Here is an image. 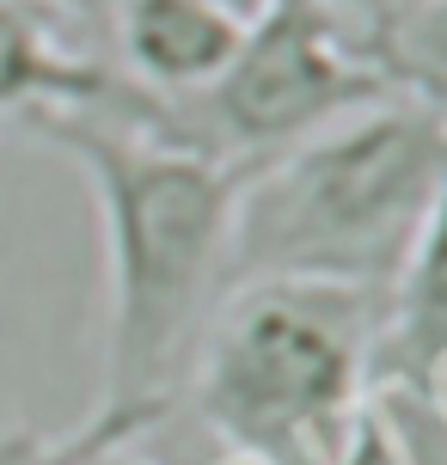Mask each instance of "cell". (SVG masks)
I'll list each match as a JSON object with an SVG mask.
<instances>
[{
  "label": "cell",
  "instance_id": "277c9868",
  "mask_svg": "<svg viewBox=\"0 0 447 465\" xmlns=\"http://www.w3.org/2000/svg\"><path fill=\"white\" fill-rule=\"evenodd\" d=\"M386 93L368 49L355 37V19L325 0H270L258 19L239 31L233 55L214 80H203L184 98H147L129 80H104L93 104L80 111L117 116L154 141H172L184 153L227 165V172H258L276 153L301 147L343 116L368 111Z\"/></svg>",
  "mask_w": 447,
  "mask_h": 465
},
{
  "label": "cell",
  "instance_id": "9c48e42d",
  "mask_svg": "<svg viewBox=\"0 0 447 465\" xmlns=\"http://www.w3.org/2000/svg\"><path fill=\"white\" fill-rule=\"evenodd\" d=\"M214 6H221V13H233L239 25H252L263 13V6H270V0H214Z\"/></svg>",
  "mask_w": 447,
  "mask_h": 465
},
{
  "label": "cell",
  "instance_id": "6da1fadb",
  "mask_svg": "<svg viewBox=\"0 0 447 465\" xmlns=\"http://www.w3.org/2000/svg\"><path fill=\"white\" fill-rule=\"evenodd\" d=\"M25 129L80 172L104 245L98 398L68 441H147L178 411L196 337L227 294L239 172L98 111H37Z\"/></svg>",
  "mask_w": 447,
  "mask_h": 465
},
{
  "label": "cell",
  "instance_id": "ba28073f",
  "mask_svg": "<svg viewBox=\"0 0 447 465\" xmlns=\"http://www.w3.org/2000/svg\"><path fill=\"white\" fill-rule=\"evenodd\" d=\"M37 435H25V429H13V435H0V465H31L37 460Z\"/></svg>",
  "mask_w": 447,
  "mask_h": 465
},
{
  "label": "cell",
  "instance_id": "52a82bcc",
  "mask_svg": "<svg viewBox=\"0 0 447 465\" xmlns=\"http://www.w3.org/2000/svg\"><path fill=\"white\" fill-rule=\"evenodd\" d=\"M19 6H31L44 25H80V31H98V13H104V0H19Z\"/></svg>",
  "mask_w": 447,
  "mask_h": 465
},
{
  "label": "cell",
  "instance_id": "5b68a950",
  "mask_svg": "<svg viewBox=\"0 0 447 465\" xmlns=\"http://www.w3.org/2000/svg\"><path fill=\"white\" fill-rule=\"evenodd\" d=\"M245 25L214 0H104L98 44L104 68L147 98H184L221 74Z\"/></svg>",
  "mask_w": 447,
  "mask_h": 465
},
{
  "label": "cell",
  "instance_id": "7a4b0ae2",
  "mask_svg": "<svg viewBox=\"0 0 447 465\" xmlns=\"http://www.w3.org/2000/svg\"><path fill=\"white\" fill-rule=\"evenodd\" d=\"M442 104L380 98L239 178L227 288L270 276L386 288L442 227Z\"/></svg>",
  "mask_w": 447,
  "mask_h": 465
},
{
  "label": "cell",
  "instance_id": "3957f363",
  "mask_svg": "<svg viewBox=\"0 0 447 465\" xmlns=\"http://www.w3.org/2000/svg\"><path fill=\"white\" fill-rule=\"evenodd\" d=\"M380 288L233 282L196 337L178 411L252 465H343L368 422Z\"/></svg>",
  "mask_w": 447,
  "mask_h": 465
},
{
  "label": "cell",
  "instance_id": "30bf717a",
  "mask_svg": "<svg viewBox=\"0 0 447 465\" xmlns=\"http://www.w3.org/2000/svg\"><path fill=\"white\" fill-rule=\"evenodd\" d=\"M325 6H337V13L362 19V13H380V6H392V0H325Z\"/></svg>",
  "mask_w": 447,
  "mask_h": 465
},
{
  "label": "cell",
  "instance_id": "8992f818",
  "mask_svg": "<svg viewBox=\"0 0 447 465\" xmlns=\"http://www.w3.org/2000/svg\"><path fill=\"white\" fill-rule=\"evenodd\" d=\"M104 80L111 68L93 49L68 44L19 0H0V116L25 123L37 111H80L98 98Z\"/></svg>",
  "mask_w": 447,
  "mask_h": 465
}]
</instances>
